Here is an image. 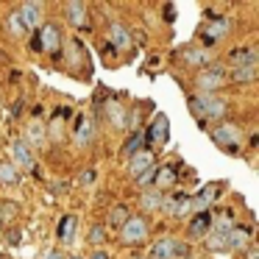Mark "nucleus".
<instances>
[{"mask_svg": "<svg viewBox=\"0 0 259 259\" xmlns=\"http://www.w3.org/2000/svg\"><path fill=\"white\" fill-rule=\"evenodd\" d=\"M190 112L198 120H220L226 114V101L214 95H192L190 98Z\"/></svg>", "mask_w": 259, "mask_h": 259, "instance_id": "f03ea898", "label": "nucleus"}, {"mask_svg": "<svg viewBox=\"0 0 259 259\" xmlns=\"http://www.w3.org/2000/svg\"><path fill=\"white\" fill-rule=\"evenodd\" d=\"M95 170H87V173H84V179H81V184H95Z\"/></svg>", "mask_w": 259, "mask_h": 259, "instance_id": "f704fd0d", "label": "nucleus"}, {"mask_svg": "<svg viewBox=\"0 0 259 259\" xmlns=\"http://www.w3.org/2000/svg\"><path fill=\"white\" fill-rule=\"evenodd\" d=\"M45 259H64V253H59V251H51Z\"/></svg>", "mask_w": 259, "mask_h": 259, "instance_id": "4c0bfd02", "label": "nucleus"}, {"mask_svg": "<svg viewBox=\"0 0 259 259\" xmlns=\"http://www.w3.org/2000/svg\"><path fill=\"white\" fill-rule=\"evenodd\" d=\"M109 114H112V120H114L117 128H123V125H125V114H123V109H120V106H114V103H112V106H109Z\"/></svg>", "mask_w": 259, "mask_h": 259, "instance_id": "473e14b6", "label": "nucleus"}, {"mask_svg": "<svg viewBox=\"0 0 259 259\" xmlns=\"http://www.w3.org/2000/svg\"><path fill=\"white\" fill-rule=\"evenodd\" d=\"M131 259H142V256H131Z\"/></svg>", "mask_w": 259, "mask_h": 259, "instance_id": "ea45409f", "label": "nucleus"}, {"mask_svg": "<svg viewBox=\"0 0 259 259\" xmlns=\"http://www.w3.org/2000/svg\"><path fill=\"white\" fill-rule=\"evenodd\" d=\"M187 229H190L192 237L206 234V231L212 229V214H209V212H195V214L190 218V226H187Z\"/></svg>", "mask_w": 259, "mask_h": 259, "instance_id": "f3484780", "label": "nucleus"}, {"mask_svg": "<svg viewBox=\"0 0 259 259\" xmlns=\"http://www.w3.org/2000/svg\"><path fill=\"white\" fill-rule=\"evenodd\" d=\"M59 45H62V31H59V25H53V23L39 25V31H36V51L56 53Z\"/></svg>", "mask_w": 259, "mask_h": 259, "instance_id": "39448f33", "label": "nucleus"}, {"mask_svg": "<svg viewBox=\"0 0 259 259\" xmlns=\"http://www.w3.org/2000/svg\"><path fill=\"white\" fill-rule=\"evenodd\" d=\"M75 226H78V218H75V214L62 218V223H59V242L70 245V242H73V234H75Z\"/></svg>", "mask_w": 259, "mask_h": 259, "instance_id": "4be33fe9", "label": "nucleus"}, {"mask_svg": "<svg viewBox=\"0 0 259 259\" xmlns=\"http://www.w3.org/2000/svg\"><path fill=\"white\" fill-rule=\"evenodd\" d=\"M0 184H6V187L20 184V170L12 162H0Z\"/></svg>", "mask_w": 259, "mask_h": 259, "instance_id": "393cba45", "label": "nucleus"}, {"mask_svg": "<svg viewBox=\"0 0 259 259\" xmlns=\"http://www.w3.org/2000/svg\"><path fill=\"white\" fill-rule=\"evenodd\" d=\"M14 214H17V206H14V203H0V223L14 220Z\"/></svg>", "mask_w": 259, "mask_h": 259, "instance_id": "2f4dec72", "label": "nucleus"}, {"mask_svg": "<svg viewBox=\"0 0 259 259\" xmlns=\"http://www.w3.org/2000/svg\"><path fill=\"white\" fill-rule=\"evenodd\" d=\"M87 14H90V9H87V3H67V20L70 25H75V28H81V25H87Z\"/></svg>", "mask_w": 259, "mask_h": 259, "instance_id": "412c9836", "label": "nucleus"}, {"mask_svg": "<svg viewBox=\"0 0 259 259\" xmlns=\"http://www.w3.org/2000/svg\"><path fill=\"white\" fill-rule=\"evenodd\" d=\"M256 70H259V67H240V70H231L229 78L234 81V84H251V81H256Z\"/></svg>", "mask_w": 259, "mask_h": 259, "instance_id": "bb28decb", "label": "nucleus"}, {"mask_svg": "<svg viewBox=\"0 0 259 259\" xmlns=\"http://www.w3.org/2000/svg\"><path fill=\"white\" fill-rule=\"evenodd\" d=\"M173 184H176V167H170V164L156 167V173H153V190H167Z\"/></svg>", "mask_w": 259, "mask_h": 259, "instance_id": "6ab92c4d", "label": "nucleus"}, {"mask_svg": "<svg viewBox=\"0 0 259 259\" xmlns=\"http://www.w3.org/2000/svg\"><path fill=\"white\" fill-rule=\"evenodd\" d=\"M109 42H112L117 51H125V48L131 45V34H128V28L125 25H120V23H114L112 28H109Z\"/></svg>", "mask_w": 259, "mask_h": 259, "instance_id": "aec40b11", "label": "nucleus"}, {"mask_svg": "<svg viewBox=\"0 0 259 259\" xmlns=\"http://www.w3.org/2000/svg\"><path fill=\"white\" fill-rule=\"evenodd\" d=\"M229 67L240 70V67H259V51L256 48H237L229 56Z\"/></svg>", "mask_w": 259, "mask_h": 259, "instance_id": "0eeeda50", "label": "nucleus"}, {"mask_svg": "<svg viewBox=\"0 0 259 259\" xmlns=\"http://www.w3.org/2000/svg\"><path fill=\"white\" fill-rule=\"evenodd\" d=\"M226 84H229V73H226L223 64H209V67H203L201 73L195 75L198 95H214V92Z\"/></svg>", "mask_w": 259, "mask_h": 259, "instance_id": "f257e3e1", "label": "nucleus"}, {"mask_svg": "<svg viewBox=\"0 0 259 259\" xmlns=\"http://www.w3.org/2000/svg\"><path fill=\"white\" fill-rule=\"evenodd\" d=\"M159 209H164L170 214H187L190 212V195H167V198H162Z\"/></svg>", "mask_w": 259, "mask_h": 259, "instance_id": "4468645a", "label": "nucleus"}, {"mask_svg": "<svg viewBox=\"0 0 259 259\" xmlns=\"http://www.w3.org/2000/svg\"><path fill=\"white\" fill-rule=\"evenodd\" d=\"M151 167H156V153L148 151V148H142L140 153H134V156L128 159V173L134 176V179H140V176L148 173Z\"/></svg>", "mask_w": 259, "mask_h": 259, "instance_id": "423d86ee", "label": "nucleus"}, {"mask_svg": "<svg viewBox=\"0 0 259 259\" xmlns=\"http://www.w3.org/2000/svg\"><path fill=\"white\" fill-rule=\"evenodd\" d=\"M70 259H87V256H70Z\"/></svg>", "mask_w": 259, "mask_h": 259, "instance_id": "58836bf2", "label": "nucleus"}, {"mask_svg": "<svg viewBox=\"0 0 259 259\" xmlns=\"http://www.w3.org/2000/svg\"><path fill=\"white\" fill-rule=\"evenodd\" d=\"M6 31H9L12 36H25V34H28V31H25V25L20 23L17 12H12V14L6 17Z\"/></svg>", "mask_w": 259, "mask_h": 259, "instance_id": "cd10ccee", "label": "nucleus"}, {"mask_svg": "<svg viewBox=\"0 0 259 259\" xmlns=\"http://www.w3.org/2000/svg\"><path fill=\"white\" fill-rule=\"evenodd\" d=\"M226 31H229V20H214V23H209L206 28H203V39L206 42H218L226 36Z\"/></svg>", "mask_w": 259, "mask_h": 259, "instance_id": "5701e85b", "label": "nucleus"}, {"mask_svg": "<svg viewBox=\"0 0 259 259\" xmlns=\"http://www.w3.org/2000/svg\"><path fill=\"white\" fill-rule=\"evenodd\" d=\"M17 17L25 25V31H34L42 23V3H23L17 9Z\"/></svg>", "mask_w": 259, "mask_h": 259, "instance_id": "9b49d317", "label": "nucleus"}, {"mask_svg": "<svg viewBox=\"0 0 259 259\" xmlns=\"http://www.w3.org/2000/svg\"><path fill=\"white\" fill-rule=\"evenodd\" d=\"M248 259H259V253H256V248H253V245H248Z\"/></svg>", "mask_w": 259, "mask_h": 259, "instance_id": "e433bc0d", "label": "nucleus"}, {"mask_svg": "<svg viewBox=\"0 0 259 259\" xmlns=\"http://www.w3.org/2000/svg\"><path fill=\"white\" fill-rule=\"evenodd\" d=\"M226 237H229V231H218V229H214L212 234H209L206 248H209V251H229V240H226Z\"/></svg>", "mask_w": 259, "mask_h": 259, "instance_id": "a878e982", "label": "nucleus"}, {"mask_svg": "<svg viewBox=\"0 0 259 259\" xmlns=\"http://www.w3.org/2000/svg\"><path fill=\"white\" fill-rule=\"evenodd\" d=\"M0 259H6V256H0Z\"/></svg>", "mask_w": 259, "mask_h": 259, "instance_id": "a19ab883", "label": "nucleus"}, {"mask_svg": "<svg viewBox=\"0 0 259 259\" xmlns=\"http://www.w3.org/2000/svg\"><path fill=\"white\" fill-rule=\"evenodd\" d=\"M62 125H64V112H62V114H56V117H53V123H51V128H48V134L59 137V134H62Z\"/></svg>", "mask_w": 259, "mask_h": 259, "instance_id": "72a5a7b5", "label": "nucleus"}, {"mask_svg": "<svg viewBox=\"0 0 259 259\" xmlns=\"http://www.w3.org/2000/svg\"><path fill=\"white\" fill-rule=\"evenodd\" d=\"M101 242H106V229H103V226H92L90 245H101Z\"/></svg>", "mask_w": 259, "mask_h": 259, "instance_id": "7c9ffc66", "label": "nucleus"}, {"mask_svg": "<svg viewBox=\"0 0 259 259\" xmlns=\"http://www.w3.org/2000/svg\"><path fill=\"white\" fill-rule=\"evenodd\" d=\"M167 137H170V120L164 117V114H156L153 123L148 125V142H153V145H164Z\"/></svg>", "mask_w": 259, "mask_h": 259, "instance_id": "9d476101", "label": "nucleus"}, {"mask_svg": "<svg viewBox=\"0 0 259 259\" xmlns=\"http://www.w3.org/2000/svg\"><path fill=\"white\" fill-rule=\"evenodd\" d=\"M90 259H109V253H106V251H101V248H98V251H95V253H92V256H90Z\"/></svg>", "mask_w": 259, "mask_h": 259, "instance_id": "c9c22d12", "label": "nucleus"}, {"mask_svg": "<svg viewBox=\"0 0 259 259\" xmlns=\"http://www.w3.org/2000/svg\"><path fill=\"white\" fill-rule=\"evenodd\" d=\"M120 240L123 245H140L148 240V220L140 214H131L123 226H120Z\"/></svg>", "mask_w": 259, "mask_h": 259, "instance_id": "7ed1b4c3", "label": "nucleus"}, {"mask_svg": "<svg viewBox=\"0 0 259 259\" xmlns=\"http://www.w3.org/2000/svg\"><path fill=\"white\" fill-rule=\"evenodd\" d=\"M128 218H131V214H128V209H125V206H114L112 212H109V223H112V226H123Z\"/></svg>", "mask_w": 259, "mask_h": 259, "instance_id": "c756f323", "label": "nucleus"}, {"mask_svg": "<svg viewBox=\"0 0 259 259\" xmlns=\"http://www.w3.org/2000/svg\"><path fill=\"white\" fill-rule=\"evenodd\" d=\"M9 153H12V164L14 167H31L34 164V153H31L28 142L25 140H12V145H9Z\"/></svg>", "mask_w": 259, "mask_h": 259, "instance_id": "6e6552de", "label": "nucleus"}, {"mask_svg": "<svg viewBox=\"0 0 259 259\" xmlns=\"http://www.w3.org/2000/svg\"><path fill=\"white\" fill-rule=\"evenodd\" d=\"M176 256V240L173 237H162L159 242H153L151 259H173Z\"/></svg>", "mask_w": 259, "mask_h": 259, "instance_id": "a211bd4d", "label": "nucleus"}, {"mask_svg": "<svg viewBox=\"0 0 259 259\" xmlns=\"http://www.w3.org/2000/svg\"><path fill=\"white\" fill-rule=\"evenodd\" d=\"M226 240H229V251H242V248H248V242H251V231L242 229V226H231Z\"/></svg>", "mask_w": 259, "mask_h": 259, "instance_id": "2eb2a0df", "label": "nucleus"}, {"mask_svg": "<svg viewBox=\"0 0 259 259\" xmlns=\"http://www.w3.org/2000/svg\"><path fill=\"white\" fill-rule=\"evenodd\" d=\"M92 137H95V123H92L90 117H78L75 131H73V142L75 145H90Z\"/></svg>", "mask_w": 259, "mask_h": 259, "instance_id": "ddd939ff", "label": "nucleus"}, {"mask_svg": "<svg viewBox=\"0 0 259 259\" xmlns=\"http://www.w3.org/2000/svg\"><path fill=\"white\" fill-rule=\"evenodd\" d=\"M214 198H218V187H214V184H206L201 192H198V195L190 198V212H192V214H195V212H206V206L214 201Z\"/></svg>", "mask_w": 259, "mask_h": 259, "instance_id": "f8f14e48", "label": "nucleus"}, {"mask_svg": "<svg viewBox=\"0 0 259 259\" xmlns=\"http://www.w3.org/2000/svg\"><path fill=\"white\" fill-rule=\"evenodd\" d=\"M181 62L190 64V67L203 70V67L212 64V51H209V48H184V51H181Z\"/></svg>", "mask_w": 259, "mask_h": 259, "instance_id": "1a4fd4ad", "label": "nucleus"}, {"mask_svg": "<svg viewBox=\"0 0 259 259\" xmlns=\"http://www.w3.org/2000/svg\"><path fill=\"white\" fill-rule=\"evenodd\" d=\"M48 137V125H42L39 120H31L28 128H25V142H28V148L34 151V145H42Z\"/></svg>", "mask_w": 259, "mask_h": 259, "instance_id": "dca6fc26", "label": "nucleus"}, {"mask_svg": "<svg viewBox=\"0 0 259 259\" xmlns=\"http://www.w3.org/2000/svg\"><path fill=\"white\" fill-rule=\"evenodd\" d=\"M142 142H145V137H142V134H134V137H131V140L123 145V156L131 159L134 153H140V151H142Z\"/></svg>", "mask_w": 259, "mask_h": 259, "instance_id": "c85d7f7f", "label": "nucleus"}, {"mask_svg": "<svg viewBox=\"0 0 259 259\" xmlns=\"http://www.w3.org/2000/svg\"><path fill=\"white\" fill-rule=\"evenodd\" d=\"M140 206L142 209H148V212H153V209H159L162 206V192L159 190H142V195H140Z\"/></svg>", "mask_w": 259, "mask_h": 259, "instance_id": "b1692460", "label": "nucleus"}, {"mask_svg": "<svg viewBox=\"0 0 259 259\" xmlns=\"http://www.w3.org/2000/svg\"><path fill=\"white\" fill-rule=\"evenodd\" d=\"M209 137H212L214 145L220 148H237L242 142V128L240 125H231V123H223V125H214L212 131H209Z\"/></svg>", "mask_w": 259, "mask_h": 259, "instance_id": "20e7f679", "label": "nucleus"}]
</instances>
